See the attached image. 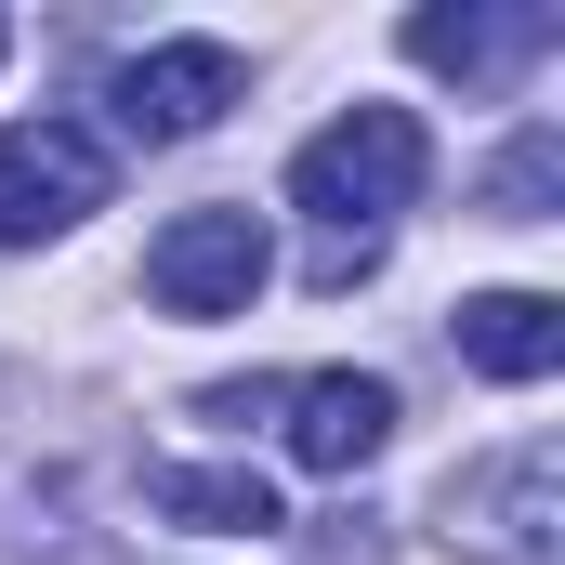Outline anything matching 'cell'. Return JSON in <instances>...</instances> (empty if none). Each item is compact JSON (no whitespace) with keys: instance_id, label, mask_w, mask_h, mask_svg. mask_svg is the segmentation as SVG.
<instances>
[{"instance_id":"52a82bcc","label":"cell","mask_w":565,"mask_h":565,"mask_svg":"<svg viewBox=\"0 0 565 565\" xmlns=\"http://www.w3.org/2000/svg\"><path fill=\"white\" fill-rule=\"evenodd\" d=\"M408 53H422L434 79H513L526 53H553V13L540 0H434V13H408Z\"/></svg>"},{"instance_id":"277c9868","label":"cell","mask_w":565,"mask_h":565,"mask_svg":"<svg viewBox=\"0 0 565 565\" xmlns=\"http://www.w3.org/2000/svg\"><path fill=\"white\" fill-rule=\"evenodd\" d=\"M79 211H106V132L79 119H13L0 132V250L66 237Z\"/></svg>"},{"instance_id":"30bf717a","label":"cell","mask_w":565,"mask_h":565,"mask_svg":"<svg viewBox=\"0 0 565 565\" xmlns=\"http://www.w3.org/2000/svg\"><path fill=\"white\" fill-rule=\"evenodd\" d=\"M553 184H565V145H553V132H526L513 158H500V171H487V211H513V224H540V198H553Z\"/></svg>"},{"instance_id":"8fae6325","label":"cell","mask_w":565,"mask_h":565,"mask_svg":"<svg viewBox=\"0 0 565 565\" xmlns=\"http://www.w3.org/2000/svg\"><path fill=\"white\" fill-rule=\"evenodd\" d=\"M0 53H13V26H0Z\"/></svg>"},{"instance_id":"3957f363","label":"cell","mask_w":565,"mask_h":565,"mask_svg":"<svg viewBox=\"0 0 565 565\" xmlns=\"http://www.w3.org/2000/svg\"><path fill=\"white\" fill-rule=\"evenodd\" d=\"M264 277H277V237H264V211H237V198L171 211V224L145 237V302H158V316H250Z\"/></svg>"},{"instance_id":"ba28073f","label":"cell","mask_w":565,"mask_h":565,"mask_svg":"<svg viewBox=\"0 0 565 565\" xmlns=\"http://www.w3.org/2000/svg\"><path fill=\"white\" fill-rule=\"evenodd\" d=\"M447 342H460V369H487V382H553L565 369V302L553 289H473V302L447 316Z\"/></svg>"},{"instance_id":"8992f818","label":"cell","mask_w":565,"mask_h":565,"mask_svg":"<svg viewBox=\"0 0 565 565\" xmlns=\"http://www.w3.org/2000/svg\"><path fill=\"white\" fill-rule=\"evenodd\" d=\"M395 447V382L382 369H316L289 382V460L302 473H369Z\"/></svg>"},{"instance_id":"7a4b0ae2","label":"cell","mask_w":565,"mask_h":565,"mask_svg":"<svg viewBox=\"0 0 565 565\" xmlns=\"http://www.w3.org/2000/svg\"><path fill=\"white\" fill-rule=\"evenodd\" d=\"M434 526H447V553H473V565H565V460L553 447H500V460L447 473Z\"/></svg>"},{"instance_id":"5b68a950","label":"cell","mask_w":565,"mask_h":565,"mask_svg":"<svg viewBox=\"0 0 565 565\" xmlns=\"http://www.w3.org/2000/svg\"><path fill=\"white\" fill-rule=\"evenodd\" d=\"M237 93H250V66H237L224 40H145L132 66L106 79V106H119V132H132V145H198Z\"/></svg>"},{"instance_id":"9c48e42d","label":"cell","mask_w":565,"mask_h":565,"mask_svg":"<svg viewBox=\"0 0 565 565\" xmlns=\"http://www.w3.org/2000/svg\"><path fill=\"white\" fill-rule=\"evenodd\" d=\"M158 513H171V526H211V540H264V526H289L277 487H264V473H224V460H171V473H158Z\"/></svg>"},{"instance_id":"6da1fadb","label":"cell","mask_w":565,"mask_h":565,"mask_svg":"<svg viewBox=\"0 0 565 565\" xmlns=\"http://www.w3.org/2000/svg\"><path fill=\"white\" fill-rule=\"evenodd\" d=\"M434 171V132L408 106H342L329 132L289 158V198L316 211V224H342V237H382V211H408Z\"/></svg>"}]
</instances>
